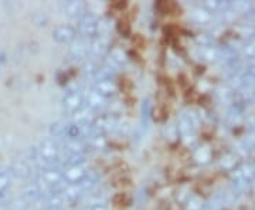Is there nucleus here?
<instances>
[{
  "label": "nucleus",
  "instance_id": "4468645a",
  "mask_svg": "<svg viewBox=\"0 0 255 210\" xmlns=\"http://www.w3.org/2000/svg\"><path fill=\"white\" fill-rule=\"evenodd\" d=\"M10 172H11L13 179H26V178L31 176L33 169L27 162H17L13 166H10Z\"/></svg>",
  "mask_w": 255,
  "mask_h": 210
},
{
  "label": "nucleus",
  "instance_id": "1a4fd4ad",
  "mask_svg": "<svg viewBox=\"0 0 255 210\" xmlns=\"http://www.w3.org/2000/svg\"><path fill=\"white\" fill-rule=\"evenodd\" d=\"M63 11L65 16L74 17L78 20L81 16H84L87 13V4L82 3V1H75V0L67 1V3L63 4Z\"/></svg>",
  "mask_w": 255,
  "mask_h": 210
},
{
  "label": "nucleus",
  "instance_id": "b1692460",
  "mask_svg": "<svg viewBox=\"0 0 255 210\" xmlns=\"http://www.w3.org/2000/svg\"><path fill=\"white\" fill-rule=\"evenodd\" d=\"M44 210H64L63 208H46Z\"/></svg>",
  "mask_w": 255,
  "mask_h": 210
},
{
  "label": "nucleus",
  "instance_id": "39448f33",
  "mask_svg": "<svg viewBox=\"0 0 255 210\" xmlns=\"http://www.w3.org/2000/svg\"><path fill=\"white\" fill-rule=\"evenodd\" d=\"M107 102H108V101L105 100L102 95H100L94 88H92L91 91L87 94V97L84 98V105L91 111L92 114H97V112H100L101 110H104V108L108 105Z\"/></svg>",
  "mask_w": 255,
  "mask_h": 210
},
{
  "label": "nucleus",
  "instance_id": "f03ea898",
  "mask_svg": "<svg viewBox=\"0 0 255 210\" xmlns=\"http://www.w3.org/2000/svg\"><path fill=\"white\" fill-rule=\"evenodd\" d=\"M92 127L98 135H104V134H108L115 128H118V118L111 114H102V115H98L94 118Z\"/></svg>",
  "mask_w": 255,
  "mask_h": 210
},
{
  "label": "nucleus",
  "instance_id": "aec40b11",
  "mask_svg": "<svg viewBox=\"0 0 255 210\" xmlns=\"http://www.w3.org/2000/svg\"><path fill=\"white\" fill-rule=\"evenodd\" d=\"M48 16H47L44 11H37L36 14L33 16V21L36 26H47L48 24Z\"/></svg>",
  "mask_w": 255,
  "mask_h": 210
},
{
  "label": "nucleus",
  "instance_id": "2eb2a0df",
  "mask_svg": "<svg viewBox=\"0 0 255 210\" xmlns=\"http://www.w3.org/2000/svg\"><path fill=\"white\" fill-rule=\"evenodd\" d=\"M112 64L115 65L117 68H121L124 65H127L128 63V55L125 54V51L122 48H114L110 53V57H108Z\"/></svg>",
  "mask_w": 255,
  "mask_h": 210
},
{
  "label": "nucleus",
  "instance_id": "ddd939ff",
  "mask_svg": "<svg viewBox=\"0 0 255 210\" xmlns=\"http://www.w3.org/2000/svg\"><path fill=\"white\" fill-rule=\"evenodd\" d=\"M44 198V192L37 183H28L23 188V199L26 202H37Z\"/></svg>",
  "mask_w": 255,
  "mask_h": 210
},
{
  "label": "nucleus",
  "instance_id": "dca6fc26",
  "mask_svg": "<svg viewBox=\"0 0 255 210\" xmlns=\"http://www.w3.org/2000/svg\"><path fill=\"white\" fill-rule=\"evenodd\" d=\"M65 132H67V122H64V121H57L50 127V135L57 141H64Z\"/></svg>",
  "mask_w": 255,
  "mask_h": 210
},
{
  "label": "nucleus",
  "instance_id": "423d86ee",
  "mask_svg": "<svg viewBox=\"0 0 255 210\" xmlns=\"http://www.w3.org/2000/svg\"><path fill=\"white\" fill-rule=\"evenodd\" d=\"M77 38V30L71 26H58L53 30V40L58 44H68Z\"/></svg>",
  "mask_w": 255,
  "mask_h": 210
},
{
  "label": "nucleus",
  "instance_id": "f3484780",
  "mask_svg": "<svg viewBox=\"0 0 255 210\" xmlns=\"http://www.w3.org/2000/svg\"><path fill=\"white\" fill-rule=\"evenodd\" d=\"M13 181V176L7 166H0V189L9 188L10 182Z\"/></svg>",
  "mask_w": 255,
  "mask_h": 210
},
{
  "label": "nucleus",
  "instance_id": "393cba45",
  "mask_svg": "<svg viewBox=\"0 0 255 210\" xmlns=\"http://www.w3.org/2000/svg\"><path fill=\"white\" fill-rule=\"evenodd\" d=\"M38 210H44V209H38Z\"/></svg>",
  "mask_w": 255,
  "mask_h": 210
},
{
  "label": "nucleus",
  "instance_id": "412c9836",
  "mask_svg": "<svg viewBox=\"0 0 255 210\" xmlns=\"http://www.w3.org/2000/svg\"><path fill=\"white\" fill-rule=\"evenodd\" d=\"M11 199V192H10L9 188H4V189H0V206H7Z\"/></svg>",
  "mask_w": 255,
  "mask_h": 210
},
{
  "label": "nucleus",
  "instance_id": "f8f14e48",
  "mask_svg": "<svg viewBox=\"0 0 255 210\" xmlns=\"http://www.w3.org/2000/svg\"><path fill=\"white\" fill-rule=\"evenodd\" d=\"M98 182H100V176H98V174H95L94 171H88L87 175L82 178L81 182L77 183V185H78V188L82 191V193H87L94 191V189L98 186Z\"/></svg>",
  "mask_w": 255,
  "mask_h": 210
},
{
  "label": "nucleus",
  "instance_id": "7ed1b4c3",
  "mask_svg": "<svg viewBox=\"0 0 255 210\" xmlns=\"http://www.w3.org/2000/svg\"><path fill=\"white\" fill-rule=\"evenodd\" d=\"M90 41L91 40H87L82 37L75 38L71 43V47H70V57L75 61L85 60L90 55Z\"/></svg>",
  "mask_w": 255,
  "mask_h": 210
},
{
  "label": "nucleus",
  "instance_id": "a211bd4d",
  "mask_svg": "<svg viewBox=\"0 0 255 210\" xmlns=\"http://www.w3.org/2000/svg\"><path fill=\"white\" fill-rule=\"evenodd\" d=\"M98 70H100V65L97 64L94 60H88V61H85L84 65H82V73L85 74L87 77L92 78V80H94V77L97 75Z\"/></svg>",
  "mask_w": 255,
  "mask_h": 210
},
{
  "label": "nucleus",
  "instance_id": "6ab92c4d",
  "mask_svg": "<svg viewBox=\"0 0 255 210\" xmlns=\"http://www.w3.org/2000/svg\"><path fill=\"white\" fill-rule=\"evenodd\" d=\"M7 210H28V202H26L23 198L20 199H13L7 205Z\"/></svg>",
  "mask_w": 255,
  "mask_h": 210
},
{
  "label": "nucleus",
  "instance_id": "9b49d317",
  "mask_svg": "<svg viewBox=\"0 0 255 210\" xmlns=\"http://www.w3.org/2000/svg\"><path fill=\"white\" fill-rule=\"evenodd\" d=\"M94 114H92L91 111L88 110L85 105L82 107V108H80L78 111H75L73 114V122L74 125H77V127H84V125H88V124H91L92 121H94Z\"/></svg>",
  "mask_w": 255,
  "mask_h": 210
},
{
  "label": "nucleus",
  "instance_id": "5701e85b",
  "mask_svg": "<svg viewBox=\"0 0 255 210\" xmlns=\"http://www.w3.org/2000/svg\"><path fill=\"white\" fill-rule=\"evenodd\" d=\"M85 210H110L107 203H98V205H92V206H87Z\"/></svg>",
  "mask_w": 255,
  "mask_h": 210
},
{
  "label": "nucleus",
  "instance_id": "9d476101",
  "mask_svg": "<svg viewBox=\"0 0 255 210\" xmlns=\"http://www.w3.org/2000/svg\"><path fill=\"white\" fill-rule=\"evenodd\" d=\"M94 90L108 101L117 94V85H115V82L112 81V78H108V80H102V81L95 82Z\"/></svg>",
  "mask_w": 255,
  "mask_h": 210
},
{
  "label": "nucleus",
  "instance_id": "6e6552de",
  "mask_svg": "<svg viewBox=\"0 0 255 210\" xmlns=\"http://www.w3.org/2000/svg\"><path fill=\"white\" fill-rule=\"evenodd\" d=\"M88 169L85 168V165H80V166H68L63 171L64 181L68 185H77L82 181V178L87 175Z\"/></svg>",
  "mask_w": 255,
  "mask_h": 210
},
{
  "label": "nucleus",
  "instance_id": "f257e3e1",
  "mask_svg": "<svg viewBox=\"0 0 255 210\" xmlns=\"http://www.w3.org/2000/svg\"><path fill=\"white\" fill-rule=\"evenodd\" d=\"M98 23H100V17L91 11H87L84 16L77 20V31L81 34L82 38L92 40L98 36Z\"/></svg>",
  "mask_w": 255,
  "mask_h": 210
},
{
  "label": "nucleus",
  "instance_id": "0eeeda50",
  "mask_svg": "<svg viewBox=\"0 0 255 210\" xmlns=\"http://www.w3.org/2000/svg\"><path fill=\"white\" fill-rule=\"evenodd\" d=\"M110 48V40L107 36H97L90 41V55L94 58H100L107 54Z\"/></svg>",
  "mask_w": 255,
  "mask_h": 210
},
{
  "label": "nucleus",
  "instance_id": "20e7f679",
  "mask_svg": "<svg viewBox=\"0 0 255 210\" xmlns=\"http://www.w3.org/2000/svg\"><path fill=\"white\" fill-rule=\"evenodd\" d=\"M63 104L64 107H65V110L70 111L71 114L82 108L84 107V97H82L81 91H78V90H68V91L65 92V95H64Z\"/></svg>",
  "mask_w": 255,
  "mask_h": 210
},
{
  "label": "nucleus",
  "instance_id": "4be33fe9",
  "mask_svg": "<svg viewBox=\"0 0 255 210\" xmlns=\"http://www.w3.org/2000/svg\"><path fill=\"white\" fill-rule=\"evenodd\" d=\"M91 141V145L95 148V149H104L105 145H107V141H105V138L102 137V135H95L94 138L90 139Z\"/></svg>",
  "mask_w": 255,
  "mask_h": 210
}]
</instances>
